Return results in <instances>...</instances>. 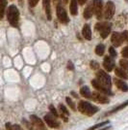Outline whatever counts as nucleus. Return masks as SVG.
I'll return each instance as SVG.
<instances>
[{
    "label": "nucleus",
    "mask_w": 128,
    "mask_h": 130,
    "mask_svg": "<svg viewBox=\"0 0 128 130\" xmlns=\"http://www.w3.org/2000/svg\"><path fill=\"white\" fill-rule=\"evenodd\" d=\"M78 110L81 114H84L88 117H91L95 114L96 112L99 110V109L90 104L89 102H86V101H80L78 104Z\"/></svg>",
    "instance_id": "2"
},
{
    "label": "nucleus",
    "mask_w": 128,
    "mask_h": 130,
    "mask_svg": "<svg viewBox=\"0 0 128 130\" xmlns=\"http://www.w3.org/2000/svg\"><path fill=\"white\" fill-rule=\"evenodd\" d=\"M92 15H93V5H92V2H91L85 8L84 18H85L86 20H89V19H91Z\"/></svg>",
    "instance_id": "15"
},
{
    "label": "nucleus",
    "mask_w": 128,
    "mask_h": 130,
    "mask_svg": "<svg viewBox=\"0 0 128 130\" xmlns=\"http://www.w3.org/2000/svg\"><path fill=\"white\" fill-rule=\"evenodd\" d=\"M66 101H67V103L69 104V106H70V108L72 109V110H75V105L74 103L71 101V99H70V97H67L66 98Z\"/></svg>",
    "instance_id": "30"
},
{
    "label": "nucleus",
    "mask_w": 128,
    "mask_h": 130,
    "mask_svg": "<svg viewBox=\"0 0 128 130\" xmlns=\"http://www.w3.org/2000/svg\"><path fill=\"white\" fill-rule=\"evenodd\" d=\"M7 19L8 22L12 26H18V21H19V11L16 8V6L11 5L7 10Z\"/></svg>",
    "instance_id": "1"
},
{
    "label": "nucleus",
    "mask_w": 128,
    "mask_h": 130,
    "mask_svg": "<svg viewBox=\"0 0 128 130\" xmlns=\"http://www.w3.org/2000/svg\"><path fill=\"white\" fill-rule=\"evenodd\" d=\"M91 69H93V70H97V69L99 68V64H98V62L92 60L91 62Z\"/></svg>",
    "instance_id": "31"
},
{
    "label": "nucleus",
    "mask_w": 128,
    "mask_h": 130,
    "mask_svg": "<svg viewBox=\"0 0 128 130\" xmlns=\"http://www.w3.org/2000/svg\"><path fill=\"white\" fill-rule=\"evenodd\" d=\"M82 34H83V36H84V38L86 40H91V30L89 24L84 25L83 29H82Z\"/></svg>",
    "instance_id": "17"
},
{
    "label": "nucleus",
    "mask_w": 128,
    "mask_h": 130,
    "mask_svg": "<svg viewBox=\"0 0 128 130\" xmlns=\"http://www.w3.org/2000/svg\"><path fill=\"white\" fill-rule=\"evenodd\" d=\"M28 3H29V6H30L31 8H34V7H36L37 4L39 3V0H28Z\"/></svg>",
    "instance_id": "32"
},
{
    "label": "nucleus",
    "mask_w": 128,
    "mask_h": 130,
    "mask_svg": "<svg viewBox=\"0 0 128 130\" xmlns=\"http://www.w3.org/2000/svg\"><path fill=\"white\" fill-rule=\"evenodd\" d=\"M30 119H31L33 124L35 125L39 130H46V127H45V125L43 123V121L39 117H37L36 115L30 116Z\"/></svg>",
    "instance_id": "10"
},
{
    "label": "nucleus",
    "mask_w": 128,
    "mask_h": 130,
    "mask_svg": "<svg viewBox=\"0 0 128 130\" xmlns=\"http://www.w3.org/2000/svg\"><path fill=\"white\" fill-rule=\"evenodd\" d=\"M22 122L25 124V126H26V128L28 130H39L37 127L35 126V125L33 124V123H31V122H28V121H26L25 119H23V121H22Z\"/></svg>",
    "instance_id": "25"
},
{
    "label": "nucleus",
    "mask_w": 128,
    "mask_h": 130,
    "mask_svg": "<svg viewBox=\"0 0 128 130\" xmlns=\"http://www.w3.org/2000/svg\"><path fill=\"white\" fill-rule=\"evenodd\" d=\"M116 75L117 77H119L120 79H124V80H127L128 79V75L126 74V71L122 70L121 68H116Z\"/></svg>",
    "instance_id": "20"
},
{
    "label": "nucleus",
    "mask_w": 128,
    "mask_h": 130,
    "mask_svg": "<svg viewBox=\"0 0 128 130\" xmlns=\"http://www.w3.org/2000/svg\"><path fill=\"white\" fill-rule=\"evenodd\" d=\"M69 2V0H64V3H68Z\"/></svg>",
    "instance_id": "42"
},
{
    "label": "nucleus",
    "mask_w": 128,
    "mask_h": 130,
    "mask_svg": "<svg viewBox=\"0 0 128 130\" xmlns=\"http://www.w3.org/2000/svg\"><path fill=\"white\" fill-rule=\"evenodd\" d=\"M80 93L82 96L88 98V99H91V92L90 88L88 87H82L80 89Z\"/></svg>",
    "instance_id": "19"
},
{
    "label": "nucleus",
    "mask_w": 128,
    "mask_h": 130,
    "mask_svg": "<svg viewBox=\"0 0 128 130\" xmlns=\"http://www.w3.org/2000/svg\"><path fill=\"white\" fill-rule=\"evenodd\" d=\"M44 120H45V122L48 124V126H50L52 128H56V129L60 128V123L56 120V119L51 114L45 115L44 116Z\"/></svg>",
    "instance_id": "9"
},
{
    "label": "nucleus",
    "mask_w": 128,
    "mask_h": 130,
    "mask_svg": "<svg viewBox=\"0 0 128 130\" xmlns=\"http://www.w3.org/2000/svg\"><path fill=\"white\" fill-rule=\"evenodd\" d=\"M94 28H95L96 31L100 33V36L102 38L105 39L109 36V34L111 32L112 24L110 22H98L95 24Z\"/></svg>",
    "instance_id": "3"
},
{
    "label": "nucleus",
    "mask_w": 128,
    "mask_h": 130,
    "mask_svg": "<svg viewBox=\"0 0 128 130\" xmlns=\"http://www.w3.org/2000/svg\"><path fill=\"white\" fill-rule=\"evenodd\" d=\"M109 53H110V54L112 55L113 57H115V56H117V53H116V51H115V49H114L113 47H111V48L109 49Z\"/></svg>",
    "instance_id": "34"
},
{
    "label": "nucleus",
    "mask_w": 128,
    "mask_h": 130,
    "mask_svg": "<svg viewBox=\"0 0 128 130\" xmlns=\"http://www.w3.org/2000/svg\"><path fill=\"white\" fill-rule=\"evenodd\" d=\"M77 5H78V2L77 0H71L70 1V14L72 16H76L78 14V8H77Z\"/></svg>",
    "instance_id": "18"
},
{
    "label": "nucleus",
    "mask_w": 128,
    "mask_h": 130,
    "mask_svg": "<svg viewBox=\"0 0 128 130\" xmlns=\"http://www.w3.org/2000/svg\"><path fill=\"white\" fill-rule=\"evenodd\" d=\"M110 127H111V126H109V127H106V128H103V129H101V130H108V129H110Z\"/></svg>",
    "instance_id": "41"
},
{
    "label": "nucleus",
    "mask_w": 128,
    "mask_h": 130,
    "mask_svg": "<svg viewBox=\"0 0 128 130\" xmlns=\"http://www.w3.org/2000/svg\"><path fill=\"white\" fill-rule=\"evenodd\" d=\"M51 0H43V6L44 8V11L46 14V18L48 21H51L52 19V15H51Z\"/></svg>",
    "instance_id": "14"
},
{
    "label": "nucleus",
    "mask_w": 128,
    "mask_h": 130,
    "mask_svg": "<svg viewBox=\"0 0 128 130\" xmlns=\"http://www.w3.org/2000/svg\"><path fill=\"white\" fill-rule=\"evenodd\" d=\"M56 7H57L56 13H57V18H58V20L62 22V23L68 24V23L70 22V18L68 16V14H67V12L65 10V8L61 5V2H60Z\"/></svg>",
    "instance_id": "5"
},
{
    "label": "nucleus",
    "mask_w": 128,
    "mask_h": 130,
    "mask_svg": "<svg viewBox=\"0 0 128 130\" xmlns=\"http://www.w3.org/2000/svg\"><path fill=\"white\" fill-rule=\"evenodd\" d=\"M114 82H115V85L117 86V88H119L120 90L126 92L128 91V86L127 84H125L123 81H120L118 79H114Z\"/></svg>",
    "instance_id": "16"
},
{
    "label": "nucleus",
    "mask_w": 128,
    "mask_h": 130,
    "mask_svg": "<svg viewBox=\"0 0 128 130\" xmlns=\"http://www.w3.org/2000/svg\"><path fill=\"white\" fill-rule=\"evenodd\" d=\"M119 65L123 70L128 72V59H121L119 61Z\"/></svg>",
    "instance_id": "26"
},
{
    "label": "nucleus",
    "mask_w": 128,
    "mask_h": 130,
    "mask_svg": "<svg viewBox=\"0 0 128 130\" xmlns=\"http://www.w3.org/2000/svg\"><path fill=\"white\" fill-rule=\"evenodd\" d=\"M126 106H128V100L127 101H125L124 103H122L121 105H119V106H117V107H116V108L114 109V110H112V111H110L108 114H106V116H109V115H112L114 114V113H117V112H118V111H120V110H122V109H124Z\"/></svg>",
    "instance_id": "22"
},
{
    "label": "nucleus",
    "mask_w": 128,
    "mask_h": 130,
    "mask_svg": "<svg viewBox=\"0 0 128 130\" xmlns=\"http://www.w3.org/2000/svg\"><path fill=\"white\" fill-rule=\"evenodd\" d=\"M126 1H127V2H128V0H126Z\"/></svg>",
    "instance_id": "43"
},
{
    "label": "nucleus",
    "mask_w": 128,
    "mask_h": 130,
    "mask_svg": "<svg viewBox=\"0 0 128 130\" xmlns=\"http://www.w3.org/2000/svg\"><path fill=\"white\" fill-rule=\"evenodd\" d=\"M96 80H98L103 86H105V87H108V88L111 87V85H112L111 77L109 76L107 73H105L104 71L99 70L96 73Z\"/></svg>",
    "instance_id": "4"
},
{
    "label": "nucleus",
    "mask_w": 128,
    "mask_h": 130,
    "mask_svg": "<svg viewBox=\"0 0 128 130\" xmlns=\"http://www.w3.org/2000/svg\"><path fill=\"white\" fill-rule=\"evenodd\" d=\"M111 42H112L114 47H119L124 42L122 35L118 32H114L112 34V37H111Z\"/></svg>",
    "instance_id": "12"
},
{
    "label": "nucleus",
    "mask_w": 128,
    "mask_h": 130,
    "mask_svg": "<svg viewBox=\"0 0 128 130\" xmlns=\"http://www.w3.org/2000/svg\"><path fill=\"white\" fill-rule=\"evenodd\" d=\"M60 2H61L60 0H53V3H54V5L55 6L58 5V3H60Z\"/></svg>",
    "instance_id": "38"
},
{
    "label": "nucleus",
    "mask_w": 128,
    "mask_h": 130,
    "mask_svg": "<svg viewBox=\"0 0 128 130\" xmlns=\"http://www.w3.org/2000/svg\"><path fill=\"white\" fill-rule=\"evenodd\" d=\"M70 94H71V95H73V96H74V97H78V96H77V94H76V92H74V91H71L70 92Z\"/></svg>",
    "instance_id": "39"
},
{
    "label": "nucleus",
    "mask_w": 128,
    "mask_h": 130,
    "mask_svg": "<svg viewBox=\"0 0 128 130\" xmlns=\"http://www.w3.org/2000/svg\"><path fill=\"white\" fill-rule=\"evenodd\" d=\"M6 126H7V129L8 130H23L19 125H17V124L12 125L11 123H7Z\"/></svg>",
    "instance_id": "27"
},
{
    "label": "nucleus",
    "mask_w": 128,
    "mask_h": 130,
    "mask_svg": "<svg viewBox=\"0 0 128 130\" xmlns=\"http://www.w3.org/2000/svg\"><path fill=\"white\" fill-rule=\"evenodd\" d=\"M91 99H93L96 102H99V103L105 104L109 103V99L106 96V94H101L99 92L94 91L93 93H91Z\"/></svg>",
    "instance_id": "11"
},
{
    "label": "nucleus",
    "mask_w": 128,
    "mask_h": 130,
    "mask_svg": "<svg viewBox=\"0 0 128 130\" xmlns=\"http://www.w3.org/2000/svg\"><path fill=\"white\" fill-rule=\"evenodd\" d=\"M68 68H69L70 70H73V69H74V66H73L71 61H69V63H68Z\"/></svg>",
    "instance_id": "36"
},
{
    "label": "nucleus",
    "mask_w": 128,
    "mask_h": 130,
    "mask_svg": "<svg viewBox=\"0 0 128 130\" xmlns=\"http://www.w3.org/2000/svg\"><path fill=\"white\" fill-rule=\"evenodd\" d=\"M107 123H109V121H108V120H106V121H103V122H100V123H98V124L93 125L92 127L89 128L88 130H95V129H97V128H99V127H101V126H104V125L107 124Z\"/></svg>",
    "instance_id": "28"
},
{
    "label": "nucleus",
    "mask_w": 128,
    "mask_h": 130,
    "mask_svg": "<svg viewBox=\"0 0 128 130\" xmlns=\"http://www.w3.org/2000/svg\"><path fill=\"white\" fill-rule=\"evenodd\" d=\"M87 1H88V0H77V2H78L80 5H84Z\"/></svg>",
    "instance_id": "37"
},
{
    "label": "nucleus",
    "mask_w": 128,
    "mask_h": 130,
    "mask_svg": "<svg viewBox=\"0 0 128 130\" xmlns=\"http://www.w3.org/2000/svg\"><path fill=\"white\" fill-rule=\"evenodd\" d=\"M49 110H50V112H51V114L53 115L55 118H58L59 117V114L57 113V111H56V109L54 108L53 105H49Z\"/></svg>",
    "instance_id": "29"
},
{
    "label": "nucleus",
    "mask_w": 128,
    "mask_h": 130,
    "mask_svg": "<svg viewBox=\"0 0 128 130\" xmlns=\"http://www.w3.org/2000/svg\"><path fill=\"white\" fill-rule=\"evenodd\" d=\"M104 52H105V46H104V45L99 44V45H97V46H96L95 54H97V55H103Z\"/></svg>",
    "instance_id": "24"
},
{
    "label": "nucleus",
    "mask_w": 128,
    "mask_h": 130,
    "mask_svg": "<svg viewBox=\"0 0 128 130\" xmlns=\"http://www.w3.org/2000/svg\"><path fill=\"white\" fill-rule=\"evenodd\" d=\"M91 85L93 86L94 88H96L98 91L100 92H103L104 94H106V95H112L113 92L110 90V88H108L106 87L105 86H103L100 82L98 81V80H92L91 82Z\"/></svg>",
    "instance_id": "8"
},
{
    "label": "nucleus",
    "mask_w": 128,
    "mask_h": 130,
    "mask_svg": "<svg viewBox=\"0 0 128 130\" xmlns=\"http://www.w3.org/2000/svg\"><path fill=\"white\" fill-rule=\"evenodd\" d=\"M121 54H122L123 57H126V58H128V46H127V47H125V48L122 50Z\"/></svg>",
    "instance_id": "33"
},
{
    "label": "nucleus",
    "mask_w": 128,
    "mask_h": 130,
    "mask_svg": "<svg viewBox=\"0 0 128 130\" xmlns=\"http://www.w3.org/2000/svg\"><path fill=\"white\" fill-rule=\"evenodd\" d=\"M18 2H19V4H20V5H23V0H18Z\"/></svg>",
    "instance_id": "40"
},
{
    "label": "nucleus",
    "mask_w": 128,
    "mask_h": 130,
    "mask_svg": "<svg viewBox=\"0 0 128 130\" xmlns=\"http://www.w3.org/2000/svg\"><path fill=\"white\" fill-rule=\"evenodd\" d=\"M93 5V13L95 14L96 19L100 20L103 17V1L102 0H93L92 1Z\"/></svg>",
    "instance_id": "7"
},
{
    "label": "nucleus",
    "mask_w": 128,
    "mask_h": 130,
    "mask_svg": "<svg viewBox=\"0 0 128 130\" xmlns=\"http://www.w3.org/2000/svg\"><path fill=\"white\" fill-rule=\"evenodd\" d=\"M103 66L105 68V70L110 72L115 68V61L111 56H105V58L103 60Z\"/></svg>",
    "instance_id": "13"
},
{
    "label": "nucleus",
    "mask_w": 128,
    "mask_h": 130,
    "mask_svg": "<svg viewBox=\"0 0 128 130\" xmlns=\"http://www.w3.org/2000/svg\"><path fill=\"white\" fill-rule=\"evenodd\" d=\"M7 7V0H0V19H3Z\"/></svg>",
    "instance_id": "21"
},
{
    "label": "nucleus",
    "mask_w": 128,
    "mask_h": 130,
    "mask_svg": "<svg viewBox=\"0 0 128 130\" xmlns=\"http://www.w3.org/2000/svg\"><path fill=\"white\" fill-rule=\"evenodd\" d=\"M59 108H60V110H61V113H62V115H61V117L64 119V120L65 121H68V118H66L65 116H69L70 115V113H69V111L67 110V108L65 107L64 105H62V104H60L59 105Z\"/></svg>",
    "instance_id": "23"
},
{
    "label": "nucleus",
    "mask_w": 128,
    "mask_h": 130,
    "mask_svg": "<svg viewBox=\"0 0 128 130\" xmlns=\"http://www.w3.org/2000/svg\"><path fill=\"white\" fill-rule=\"evenodd\" d=\"M116 12V6L112 1H108L105 5V8L103 9V17L106 20H111L115 15Z\"/></svg>",
    "instance_id": "6"
},
{
    "label": "nucleus",
    "mask_w": 128,
    "mask_h": 130,
    "mask_svg": "<svg viewBox=\"0 0 128 130\" xmlns=\"http://www.w3.org/2000/svg\"><path fill=\"white\" fill-rule=\"evenodd\" d=\"M121 35H122L123 41L128 42V31H123V32L121 33Z\"/></svg>",
    "instance_id": "35"
}]
</instances>
